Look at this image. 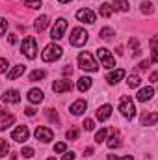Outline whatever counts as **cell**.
<instances>
[{"label": "cell", "mask_w": 158, "mask_h": 160, "mask_svg": "<svg viewBox=\"0 0 158 160\" xmlns=\"http://www.w3.org/2000/svg\"><path fill=\"white\" fill-rule=\"evenodd\" d=\"M78 65H80V69H84V71H87V73L99 71V63L93 60V56H91L89 52H80L78 54Z\"/></svg>", "instance_id": "obj_1"}, {"label": "cell", "mask_w": 158, "mask_h": 160, "mask_svg": "<svg viewBox=\"0 0 158 160\" xmlns=\"http://www.w3.org/2000/svg\"><path fill=\"white\" fill-rule=\"evenodd\" d=\"M62 47L60 45H56V43H50V45H47L45 47V50H43V54H41V58H43V62H56V60H60L62 58Z\"/></svg>", "instance_id": "obj_2"}, {"label": "cell", "mask_w": 158, "mask_h": 160, "mask_svg": "<svg viewBox=\"0 0 158 160\" xmlns=\"http://www.w3.org/2000/svg\"><path fill=\"white\" fill-rule=\"evenodd\" d=\"M119 110H121L123 118H126V119H132V118L136 116V106H134V102H132L130 97H121V101H119Z\"/></svg>", "instance_id": "obj_3"}, {"label": "cell", "mask_w": 158, "mask_h": 160, "mask_svg": "<svg viewBox=\"0 0 158 160\" xmlns=\"http://www.w3.org/2000/svg\"><path fill=\"white\" fill-rule=\"evenodd\" d=\"M21 52L26 56V58H30V60H34L36 56H37V43L34 38H24V41L21 43Z\"/></svg>", "instance_id": "obj_4"}, {"label": "cell", "mask_w": 158, "mask_h": 160, "mask_svg": "<svg viewBox=\"0 0 158 160\" xmlns=\"http://www.w3.org/2000/svg\"><path fill=\"white\" fill-rule=\"evenodd\" d=\"M97 56H99L102 67H106V69H114V67H116V58L112 56V52H110L108 48H104V47L97 48Z\"/></svg>", "instance_id": "obj_5"}, {"label": "cell", "mask_w": 158, "mask_h": 160, "mask_svg": "<svg viewBox=\"0 0 158 160\" xmlns=\"http://www.w3.org/2000/svg\"><path fill=\"white\" fill-rule=\"evenodd\" d=\"M65 30H67V21H65L63 17L56 19V22H54V26H52V30H50V38H52V41H60L62 38H63Z\"/></svg>", "instance_id": "obj_6"}, {"label": "cell", "mask_w": 158, "mask_h": 160, "mask_svg": "<svg viewBox=\"0 0 158 160\" xmlns=\"http://www.w3.org/2000/svg\"><path fill=\"white\" fill-rule=\"evenodd\" d=\"M69 41H71L73 47H84L86 41H87V32L84 28H75L69 36Z\"/></svg>", "instance_id": "obj_7"}, {"label": "cell", "mask_w": 158, "mask_h": 160, "mask_svg": "<svg viewBox=\"0 0 158 160\" xmlns=\"http://www.w3.org/2000/svg\"><path fill=\"white\" fill-rule=\"evenodd\" d=\"M11 138H13L15 142H19V143H24V142L30 138V130H28V127H26V125L17 127V128L11 132Z\"/></svg>", "instance_id": "obj_8"}, {"label": "cell", "mask_w": 158, "mask_h": 160, "mask_svg": "<svg viewBox=\"0 0 158 160\" xmlns=\"http://www.w3.org/2000/svg\"><path fill=\"white\" fill-rule=\"evenodd\" d=\"M77 19H78L80 22H86V24H93L95 22V19H97V15L91 11V9H87V8H82L77 11Z\"/></svg>", "instance_id": "obj_9"}, {"label": "cell", "mask_w": 158, "mask_h": 160, "mask_svg": "<svg viewBox=\"0 0 158 160\" xmlns=\"http://www.w3.org/2000/svg\"><path fill=\"white\" fill-rule=\"evenodd\" d=\"M34 134H36V138H37V140H41L43 143H48V142L54 138V132H52L50 128H47V127H37Z\"/></svg>", "instance_id": "obj_10"}, {"label": "cell", "mask_w": 158, "mask_h": 160, "mask_svg": "<svg viewBox=\"0 0 158 160\" xmlns=\"http://www.w3.org/2000/svg\"><path fill=\"white\" fill-rule=\"evenodd\" d=\"M52 89H54V93H67V91H71L73 89V84H71V80H56L54 84H52Z\"/></svg>", "instance_id": "obj_11"}, {"label": "cell", "mask_w": 158, "mask_h": 160, "mask_svg": "<svg viewBox=\"0 0 158 160\" xmlns=\"http://www.w3.org/2000/svg\"><path fill=\"white\" fill-rule=\"evenodd\" d=\"M13 123H15V116L9 114V112H6L4 108H0V130H6Z\"/></svg>", "instance_id": "obj_12"}, {"label": "cell", "mask_w": 158, "mask_h": 160, "mask_svg": "<svg viewBox=\"0 0 158 160\" xmlns=\"http://www.w3.org/2000/svg\"><path fill=\"white\" fill-rule=\"evenodd\" d=\"M86 108H87V102H86L84 99H78V101H75V102L71 104L69 112H71L73 116H82V114L86 112Z\"/></svg>", "instance_id": "obj_13"}, {"label": "cell", "mask_w": 158, "mask_h": 160, "mask_svg": "<svg viewBox=\"0 0 158 160\" xmlns=\"http://www.w3.org/2000/svg\"><path fill=\"white\" fill-rule=\"evenodd\" d=\"M2 101L4 102H9V104H17V102H21V95H19L17 89H7L2 95Z\"/></svg>", "instance_id": "obj_14"}, {"label": "cell", "mask_w": 158, "mask_h": 160, "mask_svg": "<svg viewBox=\"0 0 158 160\" xmlns=\"http://www.w3.org/2000/svg\"><path fill=\"white\" fill-rule=\"evenodd\" d=\"M153 95H155V89H153L151 86H147V88H143V89H140V91H138L136 99H138L140 102H147V101H151V99H153Z\"/></svg>", "instance_id": "obj_15"}, {"label": "cell", "mask_w": 158, "mask_h": 160, "mask_svg": "<svg viewBox=\"0 0 158 160\" xmlns=\"http://www.w3.org/2000/svg\"><path fill=\"white\" fill-rule=\"evenodd\" d=\"M104 142H106V145L110 149H117L119 145H121V136H119L117 130H112L110 136H108V140H104Z\"/></svg>", "instance_id": "obj_16"}, {"label": "cell", "mask_w": 158, "mask_h": 160, "mask_svg": "<svg viewBox=\"0 0 158 160\" xmlns=\"http://www.w3.org/2000/svg\"><path fill=\"white\" fill-rule=\"evenodd\" d=\"M43 99H45V95H43V91L37 89V88H34V89L28 91V101L32 104H39V102H43Z\"/></svg>", "instance_id": "obj_17"}, {"label": "cell", "mask_w": 158, "mask_h": 160, "mask_svg": "<svg viewBox=\"0 0 158 160\" xmlns=\"http://www.w3.org/2000/svg\"><path fill=\"white\" fill-rule=\"evenodd\" d=\"M125 75H126V73H125L123 69H116V71H110V73H108L106 80H108L110 84H117L119 80H123V78H125Z\"/></svg>", "instance_id": "obj_18"}, {"label": "cell", "mask_w": 158, "mask_h": 160, "mask_svg": "<svg viewBox=\"0 0 158 160\" xmlns=\"http://www.w3.org/2000/svg\"><path fill=\"white\" fill-rule=\"evenodd\" d=\"M112 116V106L110 104H102L99 110H97V119L99 121H106Z\"/></svg>", "instance_id": "obj_19"}, {"label": "cell", "mask_w": 158, "mask_h": 160, "mask_svg": "<svg viewBox=\"0 0 158 160\" xmlns=\"http://www.w3.org/2000/svg\"><path fill=\"white\" fill-rule=\"evenodd\" d=\"M48 17L47 15H39L37 19H36V22H34V28H36V32H43L47 26H48Z\"/></svg>", "instance_id": "obj_20"}, {"label": "cell", "mask_w": 158, "mask_h": 160, "mask_svg": "<svg viewBox=\"0 0 158 160\" xmlns=\"http://www.w3.org/2000/svg\"><path fill=\"white\" fill-rule=\"evenodd\" d=\"M77 88H78V91H87L89 88H91V78L89 77H80L78 82H77Z\"/></svg>", "instance_id": "obj_21"}, {"label": "cell", "mask_w": 158, "mask_h": 160, "mask_svg": "<svg viewBox=\"0 0 158 160\" xmlns=\"http://www.w3.org/2000/svg\"><path fill=\"white\" fill-rule=\"evenodd\" d=\"M112 11H114V8H112V4H108V2H104V4H101L99 6V15L101 17H110L112 15Z\"/></svg>", "instance_id": "obj_22"}, {"label": "cell", "mask_w": 158, "mask_h": 160, "mask_svg": "<svg viewBox=\"0 0 158 160\" xmlns=\"http://www.w3.org/2000/svg\"><path fill=\"white\" fill-rule=\"evenodd\" d=\"M158 121V114L153 112V114H141V125H155Z\"/></svg>", "instance_id": "obj_23"}, {"label": "cell", "mask_w": 158, "mask_h": 160, "mask_svg": "<svg viewBox=\"0 0 158 160\" xmlns=\"http://www.w3.org/2000/svg\"><path fill=\"white\" fill-rule=\"evenodd\" d=\"M24 73V65H15L9 73H7V80H15V78H19L21 75Z\"/></svg>", "instance_id": "obj_24"}, {"label": "cell", "mask_w": 158, "mask_h": 160, "mask_svg": "<svg viewBox=\"0 0 158 160\" xmlns=\"http://www.w3.org/2000/svg\"><path fill=\"white\" fill-rule=\"evenodd\" d=\"M151 63H158V48H156V38L151 39Z\"/></svg>", "instance_id": "obj_25"}, {"label": "cell", "mask_w": 158, "mask_h": 160, "mask_svg": "<svg viewBox=\"0 0 158 160\" xmlns=\"http://www.w3.org/2000/svg\"><path fill=\"white\" fill-rule=\"evenodd\" d=\"M112 8L119 9V11H128V0H114Z\"/></svg>", "instance_id": "obj_26"}, {"label": "cell", "mask_w": 158, "mask_h": 160, "mask_svg": "<svg viewBox=\"0 0 158 160\" xmlns=\"http://www.w3.org/2000/svg\"><path fill=\"white\" fill-rule=\"evenodd\" d=\"M140 11H141V13H145V15H151V13H155V6H153V2H141V6H140Z\"/></svg>", "instance_id": "obj_27"}, {"label": "cell", "mask_w": 158, "mask_h": 160, "mask_svg": "<svg viewBox=\"0 0 158 160\" xmlns=\"http://www.w3.org/2000/svg\"><path fill=\"white\" fill-rule=\"evenodd\" d=\"M45 77H47V71H43V69H36V71H32V73H30V80H32V82L43 80Z\"/></svg>", "instance_id": "obj_28"}, {"label": "cell", "mask_w": 158, "mask_h": 160, "mask_svg": "<svg viewBox=\"0 0 158 160\" xmlns=\"http://www.w3.org/2000/svg\"><path fill=\"white\" fill-rule=\"evenodd\" d=\"M106 136H108V130L106 128H101L99 132H95V143H102L106 140Z\"/></svg>", "instance_id": "obj_29"}, {"label": "cell", "mask_w": 158, "mask_h": 160, "mask_svg": "<svg viewBox=\"0 0 158 160\" xmlns=\"http://www.w3.org/2000/svg\"><path fill=\"white\" fill-rule=\"evenodd\" d=\"M126 84H128V88H138V86L141 84V78H140L138 75H130L128 80H126Z\"/></svg>", "instance_id": "obj_30"}, {"label": "cell", "mask_w": 158, "mask_h": 160, "mask_svg": "<svg viewBox=\"0 0 158 160\" xmlns=\"http://www.w3.org/2000/svg\"><path fill=\"white\" fill-rule=\"evenodd\" d=\"M7 151H9L7 142H6L4 138H0V158H2V157H6V155H7Z\"/></svg>", "instance_id": "obj_31"}, {"label": "cell", "mask_w": 158, "mask_h": 160, "mask_svg": "<svg viewBox=\"0 0 158 160\" xmlns=\"http://www.w3.org/2000/svg\"><path fill=\"white\" fill-rule=\"evenodd\" d=\"M22 4H24V6H28V8H32V9L41 8V0H22Z\"/></svg>", "instance_id": "obj_32"}, {"label": "cell", "mask_w": 158, "mask_h": 160, "mask_svg": "<svg viewBox=\"0 0 158 160\" xmlns=\"http://www.w3.org/2000/svg\"><path fill=\"white\" fill-rule=\"evenodd\" d=\"M99 36H101V39H110V38L114 36V30H112V28H102Z\"/></svg>", "instance_id": "obj_33"}, {"label": "cell", "mask_w": 158, "mask_h": 160, "mask_svg": "<svg viewBox=\"0 0 158 160\" xmlns=\"http://www.w3.org/2000/svg\"><path fill=\"white\" fill-rule=\"evenodd\" d=\"M21 155H22L24 158H32V157L36 155V151H34L32 147H22V151H21Z\"/></svg>", "instance_id": "obj_34"}, {"label": "cell", "mask_w": 158, "mask_h": 160, "mask_svg": "<svg viewBox=\"0 0 158 160\" xmlns=\"http://www.w3.org/2000/svg\"><path fill=\"white\" fill-rule=\"evenodd\" d=\"M67 140H77L78 138V128H71V130H67Z\"/></svg>", "instance_id": "obj_35"}, {"label": "cell", "mask_w": 158, "mask_h": 160, "mask_svg": "<svg viewBox=\"0 0 158 160\" xmlns=\"http://www.w3.org/2000/svg\"><path fill=\"white\" fill-rule=\"evenodd\" d=\"M6 30H7V21L4 17H0V38L6 34Z\"/></svg>", "instance_id": "obj_36"}, {"label": "cell", "mask_w": 158, "mask_h": 160, "mask_svg": "<svg viewBox=\"0 0 158 160\" xmlns=\"http://www.w3.org/2000/svg\"><path fill=\"white\" fill-rule=\"evenodd\" d=\"M130 45H132V54L134 56H140V47H138V41L130 39Z\"/></svg>", "instance_id": "obj_37"}, {"label": "cell", "mask_w": 158, "mask_h": 160, "mask_svg": "<svg viewBox=\"0 0 158 160\" xmlns=\"http://www.w3.org/2000/svg\"><path fill=\"white\" fill-rule=\"evenodd\" d=\"M84 128H86V130H95V121L93 119H86L84 121Z\"/></svg>", "instance_id": "obj_38"}, {"label": "cell", "mask_w": 158, "mask_h": 160, "mask_svg": "<svg viewBox=\"0 0 158 160\" xmlns=\"http://www.w3.org/2000/svg\"><path fill=\"white\" fill-rule=\"evenodd\" d=\"M149 65H151V60H143V62H140L138 69H140V71H147V69H149Z\"/></svg>", "instance_id": "obj_39"}, {"label": "cell", "mask_w": 158, "mask_h": 160, "mask_svg": "<svg viewBox=\"0 0 158 160\" xmlns=\"http://www.w3.org/2000/svg\"><path fill=\"white\" fill-rule=\"evenodd\" d=\"M65 149H67V145H65L63 142H60V143L54 145V151H56V153H65Z\"/></svg>", "instance_id": "obj_40"}, {"label": "cell", "mask_w": 158, "mask_h": 160, "mask_svg": "<svg viewBox=\"0 0 158 160\" xmlns=\"http://www.w3.org/2000/svg\"><path fill=\"white\" fill-rule=\"evenodd\" d=\"M7 67H9L7 60H6V58H0V73H6V71H7Z\"/></svg>", "instance_id": "obj_41"}, {"label": "cell", "mask_w": 158, "mask_h": 160, "mask_svg": "<svg viewBox=\"0 0 158 160\" xmlns=\"http://www.w3.org/2000/svg\"><path fill=\"white\" fill-rule=\"evenodd\" d=\"M108 160H134L130 155H126V157H123V158H119V157H116V155H108Z\"/></svg>", "instance_id": "obj_42"}, {"label": "cell", "mask_w": 158, "mask_h": 160, "mask_svg": "<svg viewBox=\"0 0 158 160\" xmlns=\"http://www.w3.org/2000/svg\"><path fill=\"white\" fill-rule=\"evenodd\" d=\"M62 160H75V153L65 151V153H63V157H62Z\"/></svg>", "instance_id": "obj_43"}, {"label": "cell", "mask_w": 158, "mask_h": 160, "mask_svg": "<svg viewBox=\"0 0 158 160\" xmlns=\"http://www.w3.org/2000/svg\"><path fill=\"white\" fill-rule=\"evenodd\" d=\"M47 116H48V118H50V119H52V121H58V114H56V112H52L50 108L47 110Z\"/></svg>", "instance_id": "obj_44"}, {"label": "cell", "mask_w": 158, "mask_h": 160, "mask_svg": "<svg viewBox=\"0 0 158 160\" xmlns=\"http://www.w3.org/2000/svg\"><path fill=\"white\" fill-rule=\"evenodd\" d=\"M71 73H73V67H71V65L63 67V75H69V77H71Z\"/></svg>", "instance_id": "obj_45"}, {"label": "cell", "mask_w": 158, "mask_h": 160, "mask_svg": "<svg viewBox=\"0 0 158 160\" xmlns=\"http://www.w3.org/2000/svg\"><path fill=\"white\" fill-rule=\"evenodd\" d=\"M24 114L26 116H36V110L34 108H24Z\"/></svg>", "instance_id": "obj_46"}, {"label": "cell", "mask_w": 158, "mask_h": 160, "mask_svg": "<svg viewBox=\"0 0 158 160\" xmlns=\"http://www.w3.org/2000/svg\"><path fill=\"white\" fill-rule=\"evenodd\" d=\"M149 80H151L153 84H155V82L158 80V73H156V71H155V73H151V77H149Z\"/></svg>", "instance_id": "obj_47"}, {"label": "cell", "mask_w": 158, "mask_h": 160, "mask_svg": "<svg viewBox=\"0 0 158 160\" xmlns=\"http://www.w3.org/2000/svg\"><path fill=\"white\" fill-rule=\"evenodd\" d=\"M7 43H9V45H15V43H17V36H9V38H7Z\"/></svg>", "instance_id": "obj_48"}, {"label": "cell", "mask_w": 158, "mask_h": 160, "mask_svg": "<svg viewBox=\"0 0 158 160\" xmlns=\"http://www.w3.org/2000/svg\"><path fill=\"white\" fill-rule=\"evenodd\" d=\"M91 155H93V149H91V147H87V149H86V157H91Z\"/></svg>", "instance_id": "obj_49"}, {"label": "cell", "mask_w": 158, "mask_h": 160, "mask_svg": "<svg viewBox=\"0 0 158 160\" xmlns=\"http://www.w3.org/2000/svg\"><path fill=\"white\" fill-rule=\"evenodd\" d=\"M58 2H60V4H69L71 0H58Z\"/></svg>", "instance_id": "obj_50"}, {"label": "cell", "mask_w": 158, "mask_h": 160, "mask_svg": "<svg viewBox=\"0 0 158 160\" xmlns=\"http://www.w3.org/2000/svg\"><path fill=\"white\" fill-rule=\"evenodd\" d=\"M47 160H56V158H47Z\"/></svg>", "instance_id": "obj_51"}]
</instances>
